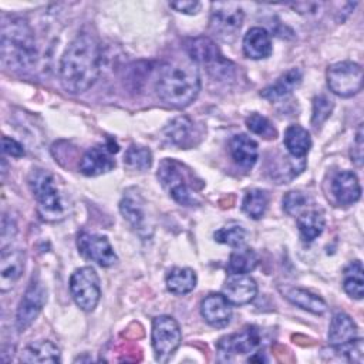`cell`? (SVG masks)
<instances>
[{"label": "cell", "mask_w": 364, "mask_h": 364, "mask_svg": "<svg viewBox=\"0 0 364 364\" xmlns=\"http://www.w3.org/2000/svg\"><path fill=\"white\" fill-rule=\"evenodd\" d=\"M283 144L293 158H304L311 148V138L301 125H290L284 131Z\"/></svg>", "instance_id": "cb8c5ba5"}, {"label": "cell", "mask_w": 364, "mask_h": 364, "mask_svg": "<svg viewBox=\"0 0 364 364\" xmlns=\"http://www.w3.org/2000/svg\"><path fill=\"white\" fill-rule=\"evenodd\" d=\"M309 198L300 191H290L283 196V209L290 216H299L307 208Z\"/></svg>", "instance_id": "d590c367"}, {"label": "cell", "mask_w": 364, "mask_h": 364, "mask_svg": "<svg viewBox=\"0 0 364 364\" xmlns=\"http://www.w3.org/2000/svg\"><path fill=\"white\" fill-rule=\"evenodd\" d=\"M70 293L75 304L84 311H92L101 297L100 279L94 267L77 269L70 277Z\"/></svg>", "instance_id": "52a82bcc"}, {"label": "cell", "mask_w": 364, "mask_h": 364, "mask_svg": "<svg viewBox=\"0 0 364 364\" xmlns=\"http://www.w3.org/2000/svg\"><path fill=\"white\" fill-rule=\"evenodd\" d=\"M363 146H364V142H363V124H360V127L357 129L355 141H354L353 149H351V158H353V161L358 166H361V164H363Z\"/></svg>", "instance_id": "60d3db41"}, {"label": "cell", "mask_w": 364, "mask_h": 364, "mask_svg": "<svg viewBox=\"0 0 364 364\" xmlns=\"http://www.w3.org/2000/svg\"><path fill=\"white\" fill-rule=\"evenodd\" d=\"M333 350L337 354L346 357L351 363H358V364L363 363V340L361 338H354L347 344H343L340 347H333Z\"/></svg>", "instance_id": "74e56055"}, {"label": "cell", "mask_w": 364, "mask_h": 364, "mask_svg": "<svg viewBox=\"0 0 364 364\" xmlns=\"http://www.w3.org/2000/svg\"><path fill=\"white\" fill-rule=\"evenodd\" d=\"M119 209L122 216L131 223L134 229H142L145 225L144 199L136 191H127L119 202Z\"/></svg>", "instance_id": "d4e9b609"}, {"label": "cell", "mask_w": 364, "mask_h": 364, "mask_svg": "<svg viewBox=\"0 0 364 364\" xmlns=\"http://www.w3.org/2000/svg\"><path fill=\"white\" fill-rule=\"evenodd\" d=\"M17 232L16 223L13 219H10L7 215H3L1 219V249L7 247V243L13 240L14 235Z\"/></svg>", "instance_id": "f35d334b"}, {"label": "cell", "mask_w": 364, "mask_h": 364, "mask_svg": "<svg viewBox=\"0 0 364 364\" xmlns=\"http://www.w3.org/2000/svg\"><path fill=\"white\" fill-rule=\"evenodd\" d=\"M169 6L179 13L193 14L200 7V3L199 1H172Z\"/></svg>", "instance_id": "b9f144b4"}, {"label": "cell", "mask_w": 364, "mask_h": 364, "mask_svg": "<svg viewBox=\"0 0 364 364\" xmlns=\"http://www.w3.org/2000/svg\"><path fill=\"white\" fill-rule=\"evenodd\" d=\"M46 301H47V291L44 286L38 280H31L17 309L16 326L18 331H24L33 324V321L37 318V316L43 310Z\"/></svg>", "instance_id": "30bf717a"}, {"label": "cell", "mask_w": 364, "mask_h": 364, "mask_svg": "<svg viewBox=\"0 0 364 364\" xmlns=\"http://www.w3.org/2000/svg\"><path fill=\"white\" fill-rule=\"evenodd\" d=\"M331 193L338 205H353L361 196L358 178L351 171L338 172L331 182Z\"/></svg>", "instance_id": "2e32d148"}, {"label": "cell", "mask_w": 364, "mask_h": 364, "mask_svg": "<svg viewBox=\"0 0 364 364\" xmlns=\"http://www.w3.org/2000/svg\"><path fill=\"white\" fill-rule=\"evenodd\" d=\"M210 7V33L223 43L233 41L243 23L242 7L232 1H216Z\"/></svg>", "instance_id": "8992f818"}, {"label": "cell", "mask_w": 364, "mask_h": 364, "mask_svg": "<svg viewBox=\"0 0 364 364\" xmlns=\"http://www.w3.org/2000/svg\"><path fill=\"white\" fill-rule=\"evenodd\" d=\"M229 149L236 165L243 169H250L259 158L257 142L245 134L235 135L229 142Z\"/></svg>", "instance_id": "d6986e66"}, {"label": "cell", "mask_w": 364, "mask_h": 364, "mask_svg": "<svg viewBox=\"0 0 364 364\" xmlns=\"http://www.w3.org/2000/svg\"><path fill=\"white\" fill-rule=\"evenodd\" d=\"M284 296L294 306L306 311H310L313 314H323L327 310L326 301L320 296L311 293L310 290L300 289V287H290L284 291Z\"/></svg>", "instance_id": "484cf974"}, {"label": "cell", "mask_w": 364, "mask_h": 364, "mask_svg": "<svg viewBox=\"0 0 364 364\" xmlns=\"http://www.w3.org/2000/svg\"><path fill=\"white\" fill-rule=\"evenodd\" d=\"M111 154L108 146H94L88 149L80 161L81 173L85 176H98L109 172L115 166Z\"/></svg>", "instance_id": "e0dca14e"}, {"label": "cell", "mask_w": 364, "mask_h": 364, "mask_svg": "<svg viewBox=\"0 0 364 364\" xmlns=\"http://www.w3.org/2000/svg\"><path fill=\"white\" fill-rule=\"evenodd\" d=\"M1 144H3V152L10 155V156H14V158H20L24 155V148L20 142H17L16 139L10 138V136H3L1 139Z\"/></svg>", "instance_id": "ab89813d"}, {"label": "cell", "mask_w": 364, "mask_h": 364, "mask_svg": "<svg viewBox=\"0 0 364 364\" xmlns=\"http://www.w3.org/2000/svg\"><path fill=\"white\" fill-rule=\"evenodd\" d=\"M222 294L230 304L243 306L255 300L257 294V284L247 274H229Z\"/></svg>", "instance_id": "9a60e30c"}, {"label": "cell", "mask_w": 364, "mask_h": 364, "mask_svg": "<svg viewBox=\"0 0 364 364\" xmlns=\"http://www.w3.org/2000/svg\"><path fill=\"white\" fill-rule=\"evenodd\" d=\"M243 54L252 60L267 58L272 54V38L267 30L262 27H252L243 37Z\"/></svg>", "instance_id": "ac0fdd59"}, {"label": "cell", "mask_w": 364, "mask_h": 364, "mask_svg": "<svg viewBox=\"0 0 364 364\" xmlns=\"http://www.w3.org/2000/svg\"><path fill=\"white\" fill-rule=\"evenodd\" d=\"M1 60L14 70L28 68L36 63L37 46L31 27L20 17H10L1 24Z\"/></svg>", "instance_id": "3957f363"}, {"label": "cell", "mask_w": 364, "mask_h": 364, "mask_svg": "<svg viewBox=\"0 0 364 364\" xmlns=\"http://www.w3.org/2000/svg\"><path fill=\"white\" fill-rule=\"evenodd\" d=\"M269 205V195L263 189H250L246 192L243 202H242V209L243 212L252 218V219H260Z\"/></svg>", "instance_id": "4dcf8cb0"}, {"label": "cell", "mask_w": 364, "mask_h": 364, "mask_svg": "<svg viewBox=\"0 0 364 364\" xmlns=\"http://www.w3.org/2000/svg\"><path fill=\"white\" fill-rule=\"evenodd\" d=\"M26 264V256L21 249L3 247L0 256V290H10L20 279Z\"/></svg>", "instance_id": "4fadbf2b"}, {"label": "cell", "mask_w": 364, "mask_h": 364, "mask_svg": "<svg viewBox=\"0 0 364 364\" xmlns=\"http://www.w3.org/2000/svg\"><path fill=\"white\" fill-rule=\"evenodd\" d=\"M246 127L250 132H253L264 139H274L277 135V131L272 125V122L266 117H263L257 112H253L246 118Z\"/></svg>", "instance_id": "836d02e7"}, {"label": "cell", "mask_w": 364, "mask_h": 364, "mask_svg": "<svg viewBox=\"0 0 364 364\" xmlns=\"http://www.w3.org/2000/svg\"><path fill=\"white\" fill-rule=\"evenodd\" d=\"M200 314L212 327L223 328L230 323L232 304L223 294L210 293L202 300Z\"/></svg>", "instance_id": "5bb4252c"}, {"label": "cell", "mask_w": 364, "mask_h": 364, "mask_svg": "<svg viewBox=\"0 0 364 364\" xmlns=\"http://www.w3.org/2000/svg\"><path fill=\"white\" fill-rule=\"evenodd\" d=\"M192 131H193V124L189 118L186 117H178L175 118L166 128V136L168 139L179 146H186L192 138Z\"/></svg>", "instance_id": "1f68e13d"}, {"label": "cell", "mask_w": 364, "mask_h": 364, "mask_svg": "<svg viewBox=\"0 0 364 364\" xmlns=\"http://www.w3.org/2000/svg\"><path fill=\"white\" fill-rule=\"evenodd\" d=\"M326 220L321 212L316 209H306L297 216V228L300 232V236L304 242L310 243L314 239H317L324 229Z\"/></svg>", "instance_id": "4316f807"}, {"label": "cell", "mask_w": 364, "mask_h": 364, "mask_svg": "<svg viewBox=\"0 0 364 364\" xmlns=\"http://www.w3.org/2000/svg\"><path fill=\"white\" fill-rule=\"evenodd\" d=\"M181 328L171 316H158L152 321V347L159 361L168 360L181 344Z\"/></svg>", "instance_id": "9c48e42d"}, {"label": "cell", "mask_w": 364, "mask_h": 364, "mask_svg": "<svg viewBox=\"0 0 364 364\" xmlns=\"http://www.w3.org/2000/svg\"><path fill=\"white\" fill-rule=\"evenodd\" d=\"M200 78L195 65L189 63L165 64L158 75L156 94L173 108H185L198 97Z\"/></svg>", "instance_id": "7a4b0ae2"}, {"label": "cell", "mask_w": 364, "mask_h": 364, "mask_svg": "<svg viewBox=\"0 0 364 364\" xmlns=\"http://www.w3.org/2000/svg\"><path fill=\"white\" fill-rule=\"evenodd\" d=\"M77 246L81 255L102 267H109L118 260L107 236L81 232L77 237Z\"/></svg>", "instance_id": "7c38bea8"}, {"label": "cell", "mask_w": 364, "mask_h": 364, "mask_svg": "<svg viewBox=\"0 0 364 364\" xmlns=\"http://www.w3.org/2000/svg\"><path fill=\"white\" fill-rule=\"evenodd\" d=\"M327 85L338 97L348 98L363 88V68L353 61H340L327 68Z\"/></svg>", "instance_id": "ba28073f"}, {"label": "cell", "mask_w": 364, "mask_h": 364, "mask_svg": "<svg viewBox=\"0 0 364 364\" xmlns=\"http://www.w3.org/2000/svg\"><path fill=\"white\" fill-rule=\"evenodd\" d=\"M343 289L355 300H361L364 296V270L360 260L348 263L343 272Z\"/></svg>", "instance_id": "83f0119b"}, {"label": "cell", "mask_w": 364, "mask_h": 364, "mask_svg": "<svg viewBox=\"0 0 364 364\" xmlns=\"http://www.w3.org/2000/svg\"><path fill=\"white\" fill-rule=\"evenodd\" d=\"M28 186L37 200L38 212L43 219L58 220L63 218L64 208L50 172L40 168L33 169L28 175Z\"/></svg>", "instance_id": "277c9868"}, {"label": "cell", "mask_w": 364, "mask_h": 364, "mask_svg": "<svg viewBox=\"0 0 364 364\" xmlns=\"http://www.w3.org/2000/svg\"><path fill=\"white\" fill-rule=\"evenodd\" d=\"M21 363H40V364H54L61 361V353L60 348L48 340H41L31 343L24 347L21 355H20Z\"/></svg>", "instance_id": "ffe728a7"}, {"label": "cell", "mask_w": 364, "mask_h": 364, "mask_svg": "<svg viewBox=\"0 0 364 364\" xmlns=\"http://www.w3.org/2000/svg\"><path fill=\"white\" fill-rule=\"evenodd\" d=\"M158 178L173 200L185 206L199 203L193 185H191L183 166L173 159H164L158 168Z\"/></svg>", "instance_id": "5b68a950"}, {"label": "cell", "mask_w": 364, "mask_h": 364, "mask_svg": "<svg viewBox=\"0 0 364 364\" xmlns=\"http://www.w3.org/2000/svg\"><path fill=\"white\" fill-rule=\"evenodd\" d=\"M101 68V47L90 33L78 34L65 48L60 64V81L65 91L80 94L94 85Z\"/></svg>", "instance_id": "6da1fadb"}, {"label": "cell", "mask_w": 364, "mask_h": 364, "mask_svg": "<svg viewBox=\"0 0 364 364\" xmlns=\"http://www.w3.org/2000/svg\"><path fill=\"white\" fill-rule=\"evenodd\" d=\"M333 102L326 95H318L313 100V117L311 124L314 128H318L331 114Z\"/></svg>", "instance_id": "8d00e7d4"}, {"label": "cell", "mask_w": 364, "mask_h": 364, "mask_svg": "<svg viewBox=\"0 0 364 364\" xmlns=\"http://www.w3.org/2000/svg\"><path fill=\"white\" fill-rule=\"evenodd\" d=\"M215 240L230 247H242L246 240V230L242 226H225L215 232Z\"/></svg>", "instance_id": "e575fe53"}, {"label": "cell", "mask_w": 364, "mask_h": 364, "mask_svg": "<svg viewBox=\"0 0 364 364\" xmlns=\"http://www.w3.org/2000/svg\"><path fill=\"white\" fill-rule=\"evenodd\" d=\"M124 164L134 171H145L152 164V154L148 148L141 145H131L125 155H124Z\"/></svg>", "instance_id": "d6a6232c"}, {"label": "cell", "mask_w": 364, "mask_h": 364, "mask_svg": "<svg viewBox=\"0 0 364 364\" xmlns=\"http://www.w3.org/2000/svg\"><path fill=\"white\" fill-rule=\"evenodd\" d=\"M196 286V273L189 267H175L166 276V287L171 293L183 296Z\"/></svg>", "instance_id": "f1b7e54d"}, {"label": "cell", "mask_w": 364, "mask_h": 364, "mask_svg": "<svg viewBox=\"0 0 364 364\" xmlns=\"http://www.w3.org/2000/svg\"><path fill=\"white\" fill-rule=\"evenodd\" d=\"M259 263V256L249 247H236L230 255L226 270L229 274H247Z\"/></svg>", "instance_id": "f546056e"}, {"label": "cell", "mask_w": 364, "mask_h": 364, "mask_svg": "<svg viewBox=\"0 0 364 364\" xmlns=\"http://www.w3.org/2000/svg\"><path fill=\"white\" fill-rule=\"evenodd\" d=\"M186 51L189 54V57L200 64H216L219 65V63H226L220 53L219 48L216 47L215 41L210 40L209 37H196L192 38L188 46H186Z\"/></svg>", "instance_id": "603a6c76"}, {"label": "cell", "mask_w": 364, "mask_h": 364, "mask_svg": "<svg viewBox=\"0 0 364 364\" xmlns=\"http://www.w3.org/2000/svg\"><path fill=\"white\" fill-rule=\"evenodd\" d=\"M357 338V326L346 313H336L328 327V343L331 347H340Z\"/></svg>", "instance_id": "7402d4cb"}, {"label": "cell", "mask_w": 364, "mask_h": 364, "mask_svg": "<svg viewBox=\"0 0 364 364\" xmlns=\"http://www.w3.org/2000/svg\"><path fill=\"white\" fill-rule=\"evenodd\" d=\"M303 74L299 68H290L284 74H282L273 84L267 85L260 91V97L269 101H277L289 95L294 88H297L301 82Z\"/></svg>", "instance_id": "44dd1931"}, {"label": "cell", "mask_w": 364, "mask_h": 364, "mask_svg": "<svg viewBox=\"0 0 364 364\" xmlns=\"http://www.w3.org/2000/svg\"><path fill=\"white\" fill-rule=\"evenodd\" d=\"M260 331L255 326H247L237 333L222 337L216 348L219 355L225 360H230L233 355H242L253 353L260 346Z\"/></svg>", "instance_id": "8fae6325"}]
</instances>
